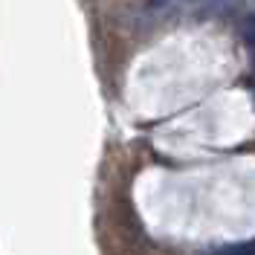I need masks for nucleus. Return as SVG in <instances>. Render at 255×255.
<instances>
[{
    "mask_svg": "<svg viewBox=\"0 0 255 255\" xmlns=\"http://www.w3.org/2000/svg\"><path fill=\"white\" fill-rule=\"evenodd\" d=\"M221 253H229V255H255V241H247V244H226Z\"/></svg>",
    "mask_w": 255,
    "mask_h": 255,
    "instance_id": "f257e3e1",
    "label": "nucleus"
},
{
    "mask_svg": "<svg viewBox=\"0 0 255 255\" xmlns=\"http://www.w3.org/2000/svg\"><path fill=\"white\" fill-rule=\"evenodd\" d=\"M162 3H165V0H151V6H162Z\"/></svg>",
    "mask_w": 255,
    "mask_h": 255,
    "instance_id": "f03ea898",
    "label": "nucleus"
}]
</instances>
